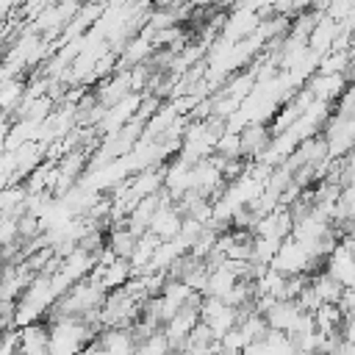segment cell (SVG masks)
Returning <instances> with one entry per match:
<instances>
[{"mask_svg":"<svg viewBox=\"0 0 355 355\" xmlns=\"http://www.w3.org/2000/svg\"><path fill=\"white\" fill-rule=\"evenodd\" d=\"M19 355H50V327L42 322L25 324L19 330Z\"/></svg>","mask_w":355,"mask_h":355,"instance_id":"4","label":"cell"},{"mask_svg":"<svg viewBox=\"0 0 355 355\" xmlns=\"http://www.w3.org/2000/svg\"><path fill=\"white\" fill-rule=\"evenodd\" d=\"M97 341L105 349V355H136L139 349V341L130 327H105L97 336Z\"/></svg>","mask_w":355,"mask_h":355,"instance_id":"3","label":"cell"},{"mask_svg":"<svg viewBox=\"0 0 355 355\" xmlns=\"http://www.w3.org/2000/svg\"><path fill=\"white\" fill-rule=\"evenodd\" d=\"M302 316V308L294 302V300H275L266 311H263V319L269 324V330H280V333H294L297 322Z\"/></svg>","mask_w":355,"mask_h":355,"instance_id":"2","label":"cell"},{"mask_svg":"<svg viewBox=\"0 0 355 355\" xmlns=\"http://www.w3.org/2000/svg\"><path fill=\"white\" fill-rule=\"evenodd\" d=\"M319 355H327V352H319Z\"/></svg>","mask_w":355,"mask_h":355,"instance_id":"9","label":"cell"},{"mask_svg":"<svg viewBox=\"0 0 355 355\" xmlns=\"http://www.w3.org/2000/svg\"><path fill=\"white\" fill-rule=\"evenodd\" d=\"M333 280H338L344 288L355 286V241H341L333 247L324 269Z\"/></svg>","mask_w":355,"mask_h":355,"instance_id":"1","label":"cell"},{"mask_svg":"<svg viewBox=\"0 0 355 355\" xmlns=\"http://www.w3.org/2000/svg\"><path fill=\"white\" fill-rule=\"evenodd\" d=\"M330 355H355V344L352 341H347L344 336L336 341V347H333V352Z\"/></svg>","mask_w":355,"mask_h":355,"instance_id":"8","label":"cell"},{"mask_svg":"<svg viewBox=\"0 0 355 355\" xmlns=\"http://www.w3.org/2000/svg\"><path fill=\"white\" fill-rule=\"evenodd\" d=\"M341 92H344V78H341V72L322 75V78H316V80L311 83V94H313V97H319L322 103H327V100L338 97Z\"/></svg>","mask_w":355,"mask_h":355,"instance_id":"6","label":"cell"},{"mask_svg":"<svg viewBox=\"0 0 355 355\" xmlns=\"http://www.w3.org/2000/svg\"><path fill=\"white\" fill-rule=\"evenodd\" d=\"M311 286H313V291L319 294L322 302H341V297H344V286H341L338 280H333L327 272L316 275V277L311 280Z\"/></svg>","mask_w":355,"mask_h":355,"instance_id":"7","label":"cell"},{"mask_svg":"<svg viewBox=\"0 0 355 355\" xmlns=\"http://www.w3.org/2000/svg\"><path fill=\"white\" fill-rule=\"evenodd\" d=\"M150 230H153L158 239L178 236V233H180V219H178V214H175L169 205H158V211H155L153 219H150Z\"/></svg>","mask_w":355,"mask_h":355,"instance_id":"5","label":"cell"}]
</instances>
